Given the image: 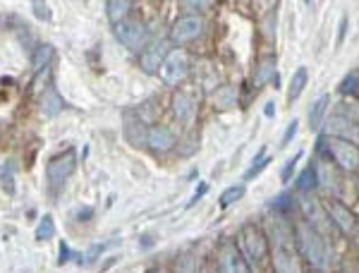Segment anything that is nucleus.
<instances>
[{
  "label": "nucleus",
  "instance_id": "f257e3e1",
  "mask_svg": "<svg viewBox=\"0 0 359 273\" xmlns=\"http://www.w3.org/2000/svg\"><path fill=\"white\" fill-rule=\"evenodd\" d=\"M294 230V249H297L299 259L309 264L311 271H323L333 259V247L321 232H316L306 220L292 223Z\"/></svg>",
  "mask_w": 359,
  "mask_h": 273
},
{
  "label": "nucleus",
  "instance_id": "f03ea898",
  "mask_svg": "<svg viewBox=\"0 0 359 273\" xmlns=\"http://www.w3.org/2000/svg\"><path fill=\"white\" fill-rule=\"evenodd\" d=\"M235 247H237V252L242 254V259L249 264V269L264 264L266 257H269V240H266L262 225L252 223V220L242 225L240 232H237Z\"/></svg>",
  "mask_w": 359,
  "mask_h": 273
},
{
  "label": "nucleus",
  "instance_id": "7ed1b4c3",
  "mask_svg": "<svg viewBox=\"0 0 359 273\" xmlns=\"http://www.w3.org/2000/svg\"><path fill=\"white\" fill-rule=\"evenodd\" d=\"M321 154L323 159H328L338 171L345 173H357L359 168V149L357 144L345 142V139H333V137H321Z\"/></svg>",
  "mask_w": 359,
  "mask_h": 273
},
{
  "label": "nucleus",
  "instance_id": "20e7f679",
  "mask_svg": "<svg viewBox=\"0 0 359 273\" xmlns=\"http://www.w3.org/2000/svg\"><path fill=\"white\" fill-rule=\"evenodd\" d=\"M323 211H326L328 220H331L333 230L340 232V235L350 237V240H357L359 235V223H357V216L350 206L343 204L340 199H323Z\"/></svg>",
  "mask_w": 359,
  "mask_h": 273
},
{
  "label": "nucleus",
  "instance_id": "39448f33",
  "mask_svg": "<svg viewBox=\"0 0 359 273\" xmlns=\"http://www.w3.org/2000/svg\"><path fill=\"white\" fill-rule=\"evenodd\" d=\"M77 171V151L65 149L62 154H55L53 159L46 164V182H48L50 192H57L62 185Z\"/></svg>",
  "mask_w": 359,
  "mask_h": 273
},
{
  "label": "nucleus",
  "instance_id": "423d86ee",
  "mask_svg": "<svg viewBox=\"0 0 359 273\" xmlns=\"http://www.w3.org/2000/svg\"><path fill=\"white\" fill-rule=\"evenodd\" d=\"M189 69H192V60H189L187 51L170 48L156 74H161V79H163L168 86H177L189 74Z\"/></svg>",
  "mask_w": 359,
  "mask_h": 273
},
{
  "label": "nucleus",
  "instance_id": "0eeeda50",
  "mask_svg": "<svg viewBox=\"0 0 359 273\" xmlns=\"http://www.w3.org/2000/svg\"><path fill=\"white\" fill-rule=\"evenodd\" d=\"M264 235L269 240L271 247H294V230H292V220L285 213L271 211L264 220Z\"/></svg>",
  "mask_w": 359,
  "mask_h": 273
},
{
  "label": "nucleus",
  "instance_id": "6e6552de",
  "mask_svg": "<svg viewBox=\"0 0 359 273\" xmlns=\"http://www.w3.org/2000/svg\"><path fill=\"white\" fill-rule=\"evenodd\" d=\"M299 208H302V213H304L302 220H306L311 228H314L316 232H321V235L331 242L335 230H333L331 220H328V216H326V211H323V201L311 194V192H306V194H302V199H299Z\"/></svg>",
  "mask_w": 359,
  "mask_h": 273
},
{
  "label": "nucleus",
  "instance_id": "1a4fd4ad",
  "mask_svg": "<svg viewBox=\"0 0 359 273\" xmlns=\"http://www.w3.org/2000/svg\"><path fill=\"white\" fill-rule=\"evenodd\" d=\"M115 36H118V41L123 44L125 48H130L132 53H142V51L147 48V44L151 41L147 25H144L142 20H132V17H127L120 25H115Z\"/></svg>",
  "mask_w": 359,
  "mask_h": 273
},
{
  "label": "nucleus",
  "instance_id": "9d476101",
  "mask_svg": "<svg viewBox=\"0 0 359 273\" xmlns=\"http://www.w3.org/2000/svg\"><path fill=\"white\" fill-rule=\"evenodd\" d=\"M206 22L201 15H180L175 22L170 25V41L177 46H187L196 41V39L204 34Z\"/></svg>",
  "mask_w": 359,
  "mask_h": 273
},
{
  "label": "nucleus",
  "instance_id": "9b49d317",
  "mask_svg": "<svg viewBox=\"0 0 359 273\" xmlns=\"http://www.w3.org/2000/svg\"><path fill=\"white\" fill-rule=\"evenodd\" d=\"M314 178H316V189L326 192L331 199H338L340 194V175L328 159H316L314 161Z\"/></svg>",
  "mask_w": 359,
  "mask_h": 273
},
{
  "label": "nucleus",
  "instance_id": "f8f14e48",
  "mask_svg": "<svg viewBox=\"0 0 359 273\" xmlns=\"http://www.w3.org/2000/svg\"><path fill=\"white\" fill-rule=\"evenodd\" d=\"M170 110L180 125L192 127L196 123V115H199V103H196V98L192 94L177 89L170 98Z\"/></svg>",
  "mask_w": 359,
  "mask_h": 273
},
{
  "label": "nucleus",
  "instance_id": "ddd939ff",
  "mask_svg": "<svg viewBox=\"0 0 359 273\" xmlns=\"http://www.w3.org/2000/svg\"><path fill=\"white\" fill-rule=\"evenodd\" d=\"M218 273H254L249 269V264L242 259V254L237 252L233 240H225L221 247H218V261H216Z\"/></svg>",
  "mask_w": 359,
  "mask_h": 273
},
{
  "label": "nucleus",
  "instance_id": "4468645a",
  "mask_svg": "<svg viewBox=\"0 0 359 273\" xmlns=\"http://www.w3.org/2000/svg\"><path fill=\"white\" fill-rule=\"evenodd\" d=\"M321 127H323V137L345 139V142L357 144V123L350 118H345V115H338V113L328 115Z\"/></svg>",
  "mask_w": 359,
  "mask_h": 273
},
{
  "label": "nucleus",
  "instance_id": "2eb2a0df",
  "mask_svg": "<svg viewBox=\"0 0 359 273\" xmlns=\"http://www.w3.org/2000/svg\"><path fill=\"white\" fill-rule=\"evenodd\" d=\"M271 266L273 273H304L302 259L294 247H271Z\"/></svg>",
  "mask_w": 359,
  "mask_h": 273
},
{
  "label": "nucleus",
  "instance_id": "dca6fc26",
  "mask_svg": "<svg viewBox=\"0 0 359 273\" xmlns=\"http://www.w3.org/2000/svg\"><path fill=\"white\" fill-rule=\"evenodd\" d=\"M144 147H149L154 154H168V151H172L177 147V137L170 127L151 125L147 132V144H144Z\"/></svg>",
  "mask_w": 359,
  "mask_h": 273
},
{
  "label": "nucleus",
  "instance_id": "f3484780",
  "mask_svg": "<svg viewBox=\"0 0 359 273\" xmlns=\"http://www.w3.org/2000/svg\"><path fill=\"white\" fill-rule=\"evenodd\" d=\"M168 41H149L147 48L139 53V65L147 74H156L161 67V62H163V58L168 55Z\"/></svg>",
  "mask_w": 359,
  "mask_h": 273
},
{
  "label": "nucleus",
  "instance_id": "a211bd4d",
  "mask_svg": "<svg viewBox=\"0 0 359 273\" xmlns=\"http://www.w3.org/2000/svg\"><path fill=\"white\" fill-rule=\"evenodd\" d=\"M147 132H149V125L142 115L125 113L123 135L127 139V144H132V147H144V144H147Z\"/></svg>",
  "mask_w": 359,
  "mask_h": 273
},
{
  "label": "nucleus",
  "instance_id": "6ab92c4d",
  "mask_svg": "<svg viewBox=\"0 0 359 273\" xmlns=\"http://www.w3.org/2000/svg\"><path fill=\"white\" fill-rule=\"evenodd\" d=\"M269 82H278V58L273 53H266L257 60V67L252 72L254 86H266Z\"/></svg>",
  "mask_w": 359,
  "mask_h": 273
},
{
  "label": "nucleus",
  "instance_id": "aec40b11",
  "mask_svg": "<svg viewBox=\"0 0 359 273\" xmlns=\"http://www.w3.org/2000/svg\"><path fill=\"white\" fill-rule=\"evenodd\" d=\"M65 108H67V103L62 101V96L57 94L55 86H46L41 101H39V110H41L43 118H55V115H60Z\"/></svg>",
  "mask_w": 359,
  "mask_h": 273
},
{
  "label": "nucleus",
  "instance_id": "412c9836",
  "mask_svg": "<svg viewBox=\"0 0 359 273\" xmlns=\"http://www.w3.org/2000/svg\"><path fill=\"white\" fill-rule=\"evenodd\" d=\"M211 103L216 110H233L240 103V91L233 84H223L211 94Z\"/></svg>",
  "mask_w": 359,
  "mask_h": 273
},
{
  "label": "nucleus",
  "instance_id": "4be33fe9",
  "mask_svg": "<svg viewBox=\"0 0 359 273\" xmlns=\"http://www.w3.org/2000/svg\"><path fill=\"white\" fill-rule=\"evenodd\" d=\"M306 82H309V69H306L304 65L297 67L292 72V79H290V86H287V101H297L299 96L304 94L306 89Z\"/></svg>",
  "mask_w": 359,
  "mask_h": 273
},
{
  "label": "nucleus",
  "instance_id": "5701e85b",
  "mask_svg": "<svg viewBox=\"0 0 359 273\" xmlns=\"http://www.w3.org/2000/svg\"><path fill=\"white\" fill-rule=\"evenodd\" d=\"M130 13H132V3H127V0H108L106 3V15L113 22V27L125 22Z\"/></svg>",
  "mask_w": 359,
  "mask_h": 273
},
{
  "label": "nucleus",
  "instance_id": "b1692460",
  "mask_svg": "<svg viewBox=\"0 0 359 273\" xmlns=\"http://www.w3.org/2000/svg\"><path fill=\"white\" fill-rule=\"evenodd\" d=\"M328 108H331V96H321L314 106H311V110H309V127L311 130H321L323 120H326V115H328Z\"/></svg>",
  "mask_w": 359,
  "mask_h": 273
},
{
  "label": "nucleus",
  "instance_id": "393cba45",
  "mask_svg": "<svg viewBox=\"0 0 359 273\" xmlns=\"http://www.w3.org/2000/svg\"><path fill=\"white\" fill-rule=\"evenodd\" d=\"M201 259L196 257L194 252H182L180 257L175 259V269L172 273H201Z\"/></svg>",
  "mask_w": 359,
  "mask_h": 273
},
{
  "label": "nucleus",
  "instance_id": "a878e982",
  "mask_svg": "<svg viewBox=\"0 0 359 273\" xmlns=\"http://www.w3.org/2000/svg\"><path fill=\"white\" fill-rule=\"evenodd\" d=\"M17 175V164L13 159H8L3 166H0V187H3L8 194H15V178Z\"/></svg>",
  "mask_w": 359,
  "mask_h": 273
},
{
  "label": "nucleus",
  "instance_id": "bb28decb",
  "mask_svg": "<svg viewBox=\"0 0 359 273\" xmlns=\"http://www.w3.org/2000/svg\"><path fill=\"white\" fill-rule=\"evenodd\" d=\"M34 237H36L39 242H48V240H53V237H55V220H53L50 213H46V216L39 220Z\"/></svg>",
  "mask_w": 359,
  "mask_h": 273
},
{
  "label": "nucleus",
  "instance_id": "cd10ccee",
  "mask_svg": "<svg viewBox=\"0 0 359 273\" xmlns=\"http://www.w3.org/2000/svg\"><path fill=\"white\" fill-rule=\"evenodd\" d=\"M50 58H53V46H48V44L39 46L36 53L32 55V65H34V69H36V72H41L43 67H48Z\"/></svg>",
  "mask_w": 359,
  "mask_h": 273
},
{
  "label": "nucleus",
  "instance_id": "c85d7f7f",
  "mask_svg": "<svg viewBox=\"0 0 359 273\" xmlns=\"http://www.w3.org/2000/svg\"><path fill=\"white\" fill-rule=\"evenodd\" d=\"M357 86H359V69H350V72L345 74L343 82H340V94L357 98V91H359Z\"/></svg>",
  "mask_w": 359,
  "mask_h": 273
},
{
  "label": "nucleus",
  "instance_id": "c756f323",
  "mask_svg": "<svg viewBox=\"0 0 359 273\" xmlns=\"http://www.w3.org/2000/svg\"><path fill=\"white\" fill-rule=\"evenodd\" d=\"M245 192H247L245 185H233V187H228V189L223 192L221 199H218V201H221L223 208H228V206H233L235 201H240L242 197H245Z\"/></svg>",
  "mask_w": 359,
  "mask_h": 273
},
{
  "label": "nucleus",
  "instance_id": "7c9ffc66",
  "mask_svg": "<svg viewBox=\"0 0 359 273\" xmlns=\"http://www.w3.org/2000/svg\"><path fill=\"white\" fill-rule=\"evenodd\" d=\"M297 189L302 192V194H306V192L316 189V178H314V164H309L302 171V175L297 178Z\"/></svg>",
  "mask_w": 359,
  "mask_h": 273
},
{
  "label": "nucleus",
  "instance_id": "2f4dec72",
  "mask_svg": "<svg viewBox=\"0 0 359 273\" xmlns=\"http://www.w3.org/2000/svg\"><path fill=\"white\" fill-rule=\"evenodd\" d=\"M269 164H271V159H266V156H264V149H262V151H259L257 159L252 161V166L247 168V173H245V182H247V180H252V178H257L259 173H262L264 168L269 166Z\"/></svg>",
  "mask_w": 359,
  "mask_h": 273
},
{
  "label": "nucleus",
  "instance_id": "473e14b6",
  "mask_svg": "<svg viewBox=\"0 0 359 273\" xmlns=\"http://www.w3.org/2000/svg\"><path fill=\"white\" fill-rule=\"evenodd\" d=\"M302 156H304V151H297V154H294L292 159L285 161V166H283V171H280V180H283V182H290L292 173L297 171V164L302 161Z\"/></svg>",
  "mask_w": 359,
  "mask_h": 273
},
{
  "label": "nucleus",
  "instance_id": "72a5a7b5",
  "mask_svg": "<svg viewBox=\"0 0 359 273\" xmlns=\"http://www.w3.org/2000/svg\"><path fill=\"white\" fill-rule=\"evenodd\" d=\"M32 8H34V15H36L39 20H43V22H48L50 17H53V13H50V8H48V3H39V0H34Z\"/></svg>",
  "mask_w": 359,
  "mask_h": 273
},
{
  "label": "nucleus",
  "instance_id": "f704fd0d",
  "mask_svg": "<svg viewBox=\"0 0 359 273\" xmlns=\"http://www.w3.org/2000/svg\"><path fill=\"white\" fill-rule=\"evenodd\" d=\"M111 245H113V242H106V245H94V247L89 249V252L84 254L82 259H79V264H91V261H94V259L98 257V254L103 252V249H106V247H111Z\"/></svg>",
  "mask_w": 359,
  "mask_h": 273
},
{
  "label": "nucleus",
  "instance_id": "c9c22d12",
  "mask_svg": "<svg viewBox=\"0 0 359 273\" xmlns=\"http://www.w3.org/2000/svg\"><path fill=\"white\" fill-rule=\"evenodd\" d=\"M297 127H299V120L294 118L290 125H287V130H285V135H283V139H280V147H287V144L292 142L294 139V135H297Z\"/></svg>",
  "mask_w": 359,
  "mask_h": 273
},
{
  "label": "nucleus",
  "instance_id": "e433bc0d",
  "mask_svg": "<svg viewBox=\"0 0 359 273\" xmlns=\"http://www.w3.org/2000/svg\"><path fill=\"white\" fill-rule=\"evenodd\" d=\"M208 5H211V3H194V0H187V3H182V8H187V10H189L187 15H199L201 10L208 8Z\"/></svg>",
  "mask_w": 359,
  "mask_h": 273
},
{
  "label": "nucleus",
  "instance_id": "4c0bfd02",
  "mask_svg": "<svg viewBox=\"0 0 359 273\" xmlns=\"http://www.w3.org/2000/svg\"><path fill=\"white\" fill-rule=\"evenodd\" d=\"M67 259H69V247H67V242H60V259H57V264H67Z\"/></svg>",
  "mask_w": 359,
  "mask_h": 273
},
{
  "label": "nucleus",
  "instance_id": "58836bf2",
  "mask_svg": "<svg viewBox=\"0 0 359 273\" xmlns=\"http://www.w3.org/2000/svg\"><path fill=\"white\" fill-rule=\"evenodd\" d=\"M264 115H266V118H273V115H276V106H273V103H266Z\"/></svg>",
  "mask_w": 359,
  "mask_h": 273
},
{
  "label": "nucleus",
  "instance_id": "ea45409f",
  "mask_svg": "<svg viewBox=\"0 0 359 273\" xmlns=\"http://www.w3.org/2000/svg\"><path fill=\"white\" fill-rule=\"evenodd\" d=\"M77 216H79V220H82V218H91V216H94V208H84V211H79Z\"/></svg>",
  "mask_w": 359,
  "mask_h": 273
},
{
  "label": "nucleus",
  "instance_id": "a19ab883",
  "mask_svg": "<svg viewBox=\"0 0 359 273\" xmlns=\"http://www.w3.org/2000/svg\"><path fill=\"white\" fill-rule=\"evenodd\" d=\"M201 273H218L216 266H206V269H201Z\"/></svg>",
  "mask_w": 359,
  "mask_h": 273
},
{
  "label": "nucleus",
  "instance_id": "79ce46f5",
  "mask_svg": "<svg viewBox=\"0 0 359 273\" xmlns=\"http://www.w3.org/2000/svg\"><path fill=\"white\" fill-rule=\"evenodd\" d=\"M147 273H158V271H154V269H151V271H147Z\"/></svg>",
  "mask_w": 359,
  "mask_h": 273
},
{
  "label": "nucleus",
  "instance_id": "37998d69",
  "mask_svg": "<svg viewBox=\"0 0 359 273\" xmlns=\"http://www.w3.org/2000/svg\"><path fill=\"white\" fill-rule=\"evenodd\" d=\"M309 273H323V271H309Z\"/></svg>",
  "mask_w": 359,
  "mask_h": 273
}]
</instances>
